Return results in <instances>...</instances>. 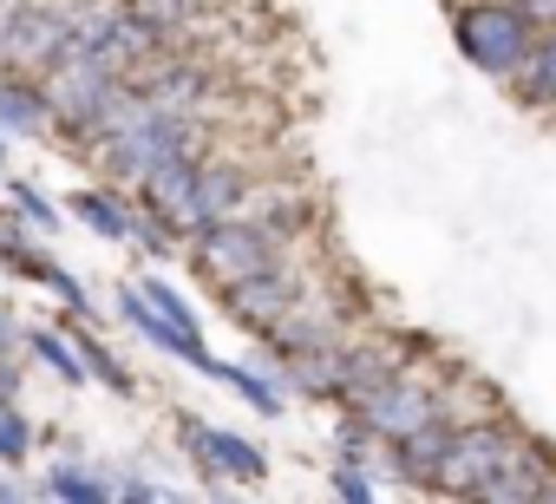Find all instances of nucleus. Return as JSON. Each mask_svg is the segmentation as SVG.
<instances>
[{
  "mask_svg": "<svg viewBox=\"0 0 556 504\" xmlns=\"http://www.w3.org/2000/svg\"><path fill=\"white\" fill-rule=\"evenodd\" d=\"M73 210H79L99 236H112V242H125V236H131V216H125V210H112V197H99V190H79V197H73Z\"/></svg>",
  "mask_w": 556,
  "mask_h": 504,
  "instance_id": "20e7f679",
  "label": "nucleus"
},
{
  "mask_svg": "<svg viewBox=\"0 0 556 504\" xmlns=\"http://www.w3.org/2000/svg\"><path fill=\"white\" fill-rule=\"evenodd\" d=\"M66 34H73V8H21V21L8 27V40H0V66L8 73H47L53 60H60V47H66Z\"/></svg>",
  "mask_w": 556,
  "mask_h": 504,
  "instance_id": "f03ea898",
  "label": "nucleus"
},
{
  "mask_svg": "<svg viewBox=\"0 0 556 504\" xmlns=\"http://www.w3.org/2000/svg\"><path fill=\"white\" fill-rule=\"evenodd\" d=\"M8 341H14V328H8V315H0V348H8Z\"/></svg>",
  "mask_w": 556,
  "mask_h": 504,
  "instance_id": "9b49d317",
  "label": "nucleus"
},
{
  "mask_svg": "<svg viewBox=\"0 0 556 504\" xmlns=\"http://www.w3.org/2000/svg\"><path fill=\"white\" fill-rule=\"evenodd\" d=\"M79 367H86V374H99L112 393H131V374H125V367H118V361L92 341V335H79Z\"/></svg>",
  "mask_w": 556,
  "mask_h": 504,
  "instance_id": "423d86ee",
  "label": "nucleus"
},
{
  "mask_svg": "<svg viewBox=\"0 0 556 504\" xmlns=\"http://www.w3.org/2000/svg\"><path fill=\"white\" fill-rule=\"evenodd\" d=\"M47 491H53V497H86V504H92V497H105V484H99V478H86V471H73V465H53Z\"/></svg>",
  "mask_w": 556,
  "mask_h": 504,
  "instance_id": "0eeeda50",
  "label": "nucleus"
},
{
  "mask_svg": "<svg viewBox=\"0 0 556 504\" xmlns=\"http://www.w3.org/2000/svg\"><path fill=\"white\" fill-rule=\"evenodd\" d=\"M21 8H27V0H0V40H8V27L21 21Z\"/></svg>",
  "mask_w": 556,
  "mask_h": 504,
  "instance_id": "9d476101",
  "label": "nucleus"
},
{
  "mask_svg": "<svg viewBox=\"0 0 556 504\" xmlns=\"http://www.w3.org/2000/svg\"><path fill=\"white\" fill-rule=\"evenodd\" d=\"M27 348H34V354H40V361H47L60 380H79V374H86V367H79V354H73V348L53 335V328H34V335H27Z\"/></svg>",
  "mask_w": 556,
  "mask_h": 504,
  "instance_id": "39448f33",
  "label": "nucleus"
},
{
  "mask_svg": "<svg viewBox=\"0 0 556 504\" xmlns=\"http://www.w3.org/2000/svg\"><path fill=\"white\" fill-rule=\"evenodd\" d=\"M0 125H8V131H40L47 125L40 86H0Z\"/></svg>",
  "mask_w": 556,
  "mask_h": 504,
  "instance_id": "7ed1b4c3",
  "label": "nucleus"
},
{
  "mask_svg": "<svg viewBox=\"0 0 556 504\" xmlns=\"http://www.w3.org/2000/svg\"><path fill=\"white\" fill-rule=\"evenodd\" d=\"M27 445H34V426L0 406V458H27Z\"/></svg>",
  "mask_w": 556,
  "mask_h": 504,
  "instance_id": "1a4fd4ad",
  "label": "nucleus"
},
{
  "mask_svg": "<svg viewBox=\"0 0 556 504\" xmlns=\"http://www.w3.org/2000/svg\"><path fill=\"white\" fill-rule=\"evenodd\" d=\"M14 216H21V223H34V229H53V223H60V216H53V203H47L34 184H14Z\"/></svg>",
  "mask_w": 556,
  "mask_h": 504,
  "instance_id": "6e6552de",
  "label": "nucleus"
},
{
  "mask_svg": "<svg viewBox=\"0 0 556 504\" xmlns=\"http://www.w3.org/2000/svg\"><path fill=\"white\" fill-rule=\"evenodd\" d=\"M268 263H275V242H268V229H255V223L223 216V223L197 229V269H203L216 289H229V282L268 269Z\"/></svg>",
  "mask_w": 556,
  "mask_h": 504,
  "instance_id": "f257e3e1",
  "label": "nucleus"
}]
</instances>
